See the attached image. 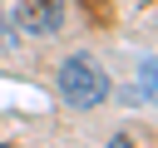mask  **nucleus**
<instances>
[{
  "label": "nucleus",
  "mask_w": 158,
  "mask_h": 148,
  "mask_svg": "<svg viewBox=\"0 0 158 148\" xmlns=\"http://www.w3.org/2000/svg\"><path fill=\"white\" fill-rule=\"evenodd\" d=\"M20 15H25V30H30V35H49V30L59 25L64 5H59V0H25Z\"/></svg>",
  "instance_id": "obj_2"
},
{
  "label": "nucleus",
  "mask_w": 158,
  "mask_h": 148,
  "mask_svg": "<svg viewBox=\"0 0 158 148\" xmlns=\"http://www.w3.org/2000/svg\"><path fill=\"white\" fill-rule=\"evenodd\" d=\"M59 94H64L69 109H99L109 99V79L89 54H69L59 64Z\"/></svg>",
  "instance_id": "obj_1"
}]
</instances>
